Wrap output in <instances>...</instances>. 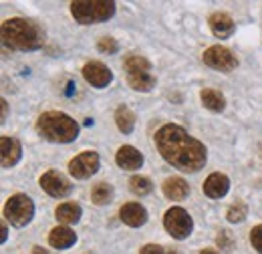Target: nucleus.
I'll return each instance as SVG.
<instances>
[{
  "label": "nucleus",
  "instance_id": "nucleus-10",
  "mask_svg": "<svg viewBox=\"0 0 262 254\" xmlns=\"http://www.w3.org/2000/svg\"><path fill=\"white\" fill-rule=\"evenodd\" d=\"M83 77L89 85L97 87V89H103L107 87L111 81H113V73L107 65L99 63V61H91L83 67Z\"/></svg>",
  "mask_w": 262,
  "mask_h": 254
},
{
  "label": "nucleus",
  "instance_id": "nucleus-20",
  "mask_svg": "<svg viewBox=\"0 0 262 254\" xmlns=\"http://www.w3.org/2000/svg\"><path fill=\"white\" fill-rule=\"evenodd\" d=\"M127 83H129L131 89L135 91H141V93H147L156 87V77L151 73H141V75H127Z\"/></svg>",
  "mask_w": 262,
  "mask_h": 254
},
{
  "label": "nucleus",
  "instance_id": "nucleus-9",
  "mask_svg": "<svg viewBox=\"0 0 262 254\" xmlns=\"http://www.w3.org/2000/svg\"><path fill=\"white\" fill-rule=\"evenodd\" d=\"M40 188L53 198H65L71 194V182L67 180L61 172L49 170L40 176Z\"/></svg>",
  "mask_w": 262,
  "mask_h": 254
},
{
  "label": "nucleus",
  "instance_id": "nucleus-6",
  "mask_svg": "<svg viewBox=\"0 0 262 254\" xmlns=\"http://www.w3.org/2000/svg\"><path fill=\"white\" fill-rule=\"evenodd\" d=\"M164 226H165V230H167L176 240H184V238H188V236L192 234V230H194L192 216H190L184 208H180V206L169 208V210L165 212Z\"/></svg>",
  "mask_w": 262,
  "mask_h": 254
},
{
  "label": "nucleus",
  "instance_id": "nucleus-3",
  "mask_svg": "<svg viewBox=\"0 0 262 254\" xmlns=\"http://www.w3.org/2000/svg\"><path fill=\"white\" fill-rule=\"evenodd\" d=\"M38 133L55 143H71L79 135V125L75 119H71L67 113L61 111H47L36 121Z\"/></svg>",
  "mask_w": 262,
  "mask_h": 254
},
{
  "label": "nucleus",
  "instance_id": "nucleus-15",
  "mask_svg": "<svg viewBox=\"0 0 262 254\" xmlns=\"http://www.w3.org/2000/svg\"><path fill=\"white\" fill-rule=\"evenodd\" d=\"M75 242H77V234L67 226H57L49 234V244L53 248H59V250H65L69 246H73Z\"/></svg>",
  "mask_w": 262,
  "mask_h": 254
},
{
  "label": "nucleus",
  "instance_id": "nucleus-17",
  "mask_svg": "<svg viewBox=\"0 0 262 254\" xmlns=\"http://www.w3.org/2000/svg\"><path fill=\"white\" fill-rule=\"evenodd\" d=\"M162 190H164L165 198H169V200H184L190 194V186H188V182L184 178L173 176V178H167L165 180Z\"/></svg>",
  "mask_w": 262,
  "mask_h": 254
},
{
  "label": "nucleus",
  "instance_id": "nucleus-30",
  "mask_svg": "<svg viewBox=\"0 0 262 254\" xmlns=\"http://www.w3.org/2000/svg\"><path fill=\"white\" fill-rule=\"evenodd\" d=\"M0 103H2V121H4V119H6V113H8V107H6V101H4V99H2Z\"/></svg>",
  "mask_w": 262,
  "mask_h": 254
},
{
  "label": "nucleus",
  "instance_id": "nucleus-27",
  "mask_svg": "<svg viewBox=\"0 0 262 254\" xmlns=\"http://www.w3.org/2000/svg\"><path fill=\"white\" fill-rule=\"evenodd\" d=\"M250 242H252V246L256 248V252L262 254V224L252 228V232H250Z\"/></svg>",
  "mask_w": 262,
  "mask_h": 254
},
{
  "label": "nucleus",
  "instance_id": "nucleus-8",
  "mask_svg": "<svg viewBox=\"0 0 262 254\" xmlns=\"http://www.w3.org/2000/svg\"><path fill=\"white\" fill-rule=\"evenodd\" d=\"M99 170V156L95 152H83L69 161V174L77 180H87Z\"/></svg>",
  "mask_w": 262,
  "mask_h": 254
},
{
  "label": "nucleus",
  "instance_id": "nucleus-7",
  "mask_svg": "<svg viewBox=\"0 0 262 254\" xmlns=\"http://www.w3.org/2000/svg\"><path fill=\"white\" fill-rule=\"evenodd\" d=\"M202 59L208 67H212L216 71H222V73H230V71H234L238 67L236 55H232V51L222 47V45H214V47L206 49Z\"/></svg>",
  "mask_w": 262,
  "mask_h": 254
},
{
  "label": "nucleus",
  "instance_id": "nucleus-28",
  "mask_svg": "<svg viewBox=\"0 0 262 254\" xmlns=\"http://www.w3.org/2000/svg\"><path fill=\"white\" fill-rule=\"evenodd\" d=\"M218 246L224 248V250H230L234 246V240H232L228 230H220V234H218Z\"/></svg>",
  "mask_w": 262,
  "mask_h": 254
},
{
  "label": "nucleus",
  "instance_id": "nucleus-31",
  "mask_svg": "<svg viewBox=\"0 0 262 254\" xmlns=\"http://www.w3.org/2000/svg\"><path fill=\"white\" fill-rule=\"evenodd\" d=\"M33 254H49V252H47L45 248H40V246H34V248H33Z\"/></svg>",
  "mask_w": 262,
  "mask_h": 254
},
{
  "label": "nucleus",
  "instance_id": "nucleus-13",
  "mask_svg": "<svg viewBox=\"0 0 262 254\" xmlns=\"http://www.w3.org/2000/svg\"><path fill=\"white\" fill-rule=\"evenodd\" d=\"M228 190H230L228 176H224V174H220V172L210 174V176L206 178V182H204V194H206L208 198H222V196L228 194Z\"/></svg>",
  "mask_w": 262,
  "mask_h": 254
},
{
  "label": "nucleus",
  "instance_id": "nucleus-2",
  "mask_svg": "<svg viewBox=\"0 0 262 254\" xmlns=\"http://www.w3.org/2000/svg\"><path fill=\"white\" fill-rule=\"evenodd\" d=\"M2 40L14 51H36L45 43V31L27 18H8L2 23Z\"/></svg>",
  "mask_w": 262,
  "mask_h": 254
},
{
  "label": "nucleus",
  "instance_id": "nucleus-32",
  "mask_svg": "<svg viewBox=\"0 0 262 254\" xmlns=\"http://www.w3.org/2000/svg\"><path fill=\"white\" fill-rule=\"evenodd\" d=\"M200 254H220V252H216V250H212V248H204Z\"/></svg>",
  "mask_w": 262,
  "mask_h": 254
},
{
  "label": "nucleus",
  "instance_id": "nucleus-19",
  "mask_svg": "<svg viewBox=\"0 0 262 254\" xmlns=\"http://www.w3.org/2000/svg\"><path fill=\"white\" fill-rule=\"evenodd\" d=\"M200 99L204 103L206 109L210 111H224L226 107V99L220 91H214V89H202L200 91Z\"/></svg>",
  "mask_w": 262,
  "mask_h": 254
},
{
  "label": "nucleus",
  "instance_id": "nucleus-24",
  "mask_svg": "<svg viewBox=\"0 0 262 254\" xmlns=\"http://www.w3.org/2000/svg\"><path fill=\"white\" fill-rule=\"evenodd\" d=\"M129 188L135 196H145V194L151 192L154 184H151L149 178H145V176H133L129 180Z\"/></svg>",
  "mask_w": 262,
  "mask_h": 254
},
{
  "label": "nucleus",
  "instance_id": "nucleus-1",
  "mask_svg": "<svg viewBox=\"0 0 262 254\" xmlns=\"http://www.w3.org/2000/svg\"><path fill=\"white\" fill-rule=\"evenodd\" d=\"M156 145L162 158L182 172H198L206 163V147L180 125L160 127Z\"/></svg>",
  "mask_w": 262,
  "mask_h": 254
},
{
  "label": "nucleus",
  "instance_id": "nucleus-11",
  "mask_svg": "<svg viewBox=\"0 0 262 254\" xmlns=\"http://www.w3.org/2000/svg\"><path fill=\"white\" fill-rule=\"evenodd\" d=\"M0 158H2V167H12L23 158V145L14 137H2L0 139Z\"/></svg>",
  "mask_w": 262,
  "mask_h": 254
},
{
  "label": "nucleus",
  "instance_id": "nucleus-18",
  "mask_svg": "<svg viewBox=\"0 0 262 254\" xmlns=\"http://www.w3.org/2000/svg\"><path fill=\"white\" fill-rule=\"evenodd\" d=\"M55 214H57V220L67 224V226L69 224H77L81 220V206L75 204V202H65V204L57 206Z\"/></svg>",
  "mask_w": 262,
  "mask_h": 254
},
{
  "label": "nucleus",
  "instance_id": "nucleus-16",
  "mask_svg": "<svg viewBox=\"0 0 262 254\" xmlns=\"http://www.w3.org/2000/svg\"><path fill=\"white\" fill-rule=\"evenodd\" d=\"M210 29L218 38H228V36H232L236 27H234V20L226 12H214L210 16Z\"/></svg>",
  "mask_w": 262,
  "mask_h": 254
},
{
  "label": "nucleus",
  "instance_id": "nucleus-21",
  "mask_svg": "<svg viewBox=\"0 0 262 254\" xmlns=\"http://www.w3.org/2000/svg\"><path fill=\"white\" fill-rule=\"evenodd\" d=\"M115 123L119 127V131H123V133H131L133 131V127H135V115H133V111H131L129 107H125V105L117 107V111H115Z\"/></svg>",
  "mask_w": 262,
  "mask_h": 254
},
{
  "label": "nucleus",
  "instance_id": "nucleus-12",
  "mask_svg": "<svg viewBox=\"0 0 262 254\" xmlns=\"http://www.w3.org/2000/svg\"><path fill=\"white\" fill-rule=\"evenodd\" d=\"M119 218H121V222L131 226V228H139L147 222V210L137 202H129V204L121 206Z\"/></svg>",
  "mask_w": 262,
  "mask_h": 254
},
{
  "label": "nucleus",
  "instance_id": "nucleus-4",
  "mask_svg": "<svg viewBox=\"0 0 262 254\" xmlns=\"http://www.w3.org/2000/svg\"><path fill=\"white\" fill-rule=\"evenodd\" d=\"M71 14L81 25L105 23L115 14V2L107 0H77L71 2Z\"/></svg>",
  "mask_w": 262,
  "mask_h": 254
},
{
  "label": "nucleus",
  "instance_id": "nucleus-25",
  "mask_svg": "<svg viewBox=\"0 0 262 254\" xmlns=\"http://www.w3.org/2000/svg\"><path fill=\"white\" fill-rule=\"evenodd\" d=\"M97 49L101 51V53H105V55H115V53L119 51V45H117L115 38H111V36H103V38H99Z\"/></svg>",
  "mask_w": 262,
  "mask_h": 254
},
{
  "label": "nucleus",
  "instance_id": "nucleus-23",
  "mask_svg": "<svg viewBox=\"0 0 262 254\" xmlns=\"http://www.w3.org/2000/svg\"><path fill=\"white\" fill-rule=\"evenodd\" d=\"M125 71L127 75H141V73H149L151 71V63L145 57L139 55H131L125 59Z\"/></svg>",
  "mask_w": 262,
  "mask_h": 254
},
{
  "label": "nucleus",
  "instance_id": "nucleus-33",
  "mask_svg": "<svg viewBox=\"0 0 262 254\" xmlns=\"http://www.w3.org/2000/svg\"><path fill=\"white\" fill-rule=\"evenodd\" d=\"M2 242H6V224H2Z\"/></svg>",
  "mask_w": 262,
  "mask_h": 254
},
{
  "label": "nucleus",
  "instance_id": "nucleus-5",
  "mask_svg": "<svg viewBox=\"0 0 262 254\" xmlns=\"http://www.w3.org/2000/svg\"><path fill=\"white\" fill-rule=\"evenodd\" d=\"M34 216V204L27 194H14L8 198L6 206H4V218L12 226L23 228L33 220Z\"/></svg>",
  "mask_w": 262,
  "mask_h": 254
},
{
  "label": "nucleus",
  "instance_id": "nucleus-29",
  "mask_svg": "<svg viewBox=\"0 0 262 254\" xmlns=\"http://www.w3.org/2000/svg\"><path fill=\"white\" fill-rule=\"evenodd\" d=\"M139 254H165L164 248L160 246V244H145L143 248H141V252Z\"/></svg>",
  "mask_w": 262,
  "mask_h": 254
},
{
  "label": "nucleus",
  "instance_id": "nucleus-14",
  "mask_svg": "<svg viewBox=\"0 0 262 254\" xmlns=\"http://www.w3.org/2000/svg\"><path fill=\"white\" fill-rule=\"evenodd\" d=\"M115 161H117V165L121 167V170H137V167H141V163H143V156H141V152L139 150H135L133 145H121L119 150H117V154H115Z\"/></svg>",
  "mask_w": 262,
  "mask_h": 254
},
{
  "label": "nucleus",
  "instance_id": "nucleus-26",
  "mask_svg": "<svg viewBox=\"0 0 262 254\" xmlns=\"http://www.w3.org/2000/svg\"><path fill=\"white\" fill-rule=\"evenodd\" d=\"M226 218H228V222H242L244 218H246V206L244 204H234V206H230L228 214H226Z\"/></svg>",
  "mask_w": 262,
  "mask_h": 254
},
{
  "label": "nucleus",
  "instance_id": "nucleus-22",
  "mask_svg": "<svg viewBox=\"0 0 262 254\" xmlns=\"http://www.w3.org/2000/svg\"><path fill=\"white\" fill-rule=\"evenodd\" d=\"M113 200V188L109 186V184H105V182H99L93 186V190H91V202L95 204V206H105V204H109Z\"/></svg>",
  "mask_w": 262,
  "mask_h": 254
}]
</instances>
